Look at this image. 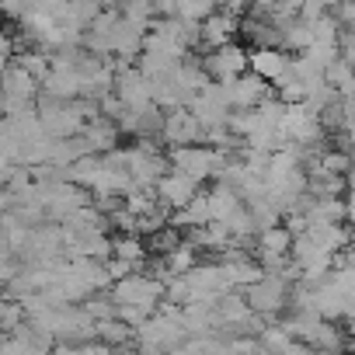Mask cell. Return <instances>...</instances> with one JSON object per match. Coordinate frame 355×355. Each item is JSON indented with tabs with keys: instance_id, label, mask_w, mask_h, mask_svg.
I'll use <instances>...</instances> for the list:
<instances>
[{
	"instance_id": "cell-8",
	"label": "cell",
	"mask_w": 355,
	"mask_h": 355,
	"mask_svg": "<svg viewBox=\"0 0 355 355\" xmlns=\"http://www.w3.org/2000/svg\"><path fill=\"white\" fill-rule=\"evenodd\" d=\"M189 112H192V119L202 125V129H213V125H223L227 122V115H230V105H227V98H223V87L220 84H206L202 91H196L192 98H189V105H185Z\"/></svg>"
},
{
	"instance_id": "cell-10",
	"label": "cell",
	"mask_w": 355,
	"mask_h": 355,
	"mask_svg": "<svg viewBox=\"0 0 355 355\" xmlns=\"http://www.w3.org/2000/svg\"><path fill=\"white\" fill-rule=\"evenodd\" d=\"M199 189H202V185H196L192 178H185V174H178V171H171V167H167V174L153 185V199L174 213V209H185V206L196 199V192H199Z\"/></svg>"
},
{
	"instance_id": "cell-5",
	"label": "cell",
	"mask_w": 355,
	"mask_h": 355,
	"mask_svg": "<svg viewBox=\"0 0 355 355\" xmlns=\"http://www.w3.org/2000/svg\"><path fill=\"white\" fill-rule=\"evenodd\" d=\"M178 279H182V286L189 293V303L192 300H216V296L230 293V282H227L220 261H206V265L199 261V265H192L185 275H178Z\"/></svg>"
},
{
	"instance_id": "cell-17",
	"label": "cell",
	"mask_w": 355,
	"mask_h": 355,
	"mask_svg": "<svg viewBox=\"0 0 355 355\" xmlns=\"http://www.w3.org/2000/svg\"><path fill=\"white\" fill-rule=\"evenodd\" d=\"M306 196H313V199H341V196H348V174L306 171Z\"/></svg>"
},
{
	"instance_id": "cell-26",
	"label": "cell",
	"mask_w": 355,
	"mask_h": 355,
	"mask_svg": "<svg viewBox=\"0 0 355 355\" xmlns=\"http://www.w3.org/2000/svg\"><path fill=\"white\" fill-rule=\"evenodd\" d=\"M11 60H15V42H11L8 32H0V70H4Z\"/></svg>"
},
{
	"instance_id": "cell-1",
	"label": "cell",
	"mask_w": 355,
	"mask_h": 355,
	"mask_svg": "<svg viewBox=\"0 0 355 355\" xmlns=\"http://www.w3.org/2000/svg\"><path fill=\"white\" fill-rule=\"evenodd\" d=\"M227 164V153L223 150H213L206 143H196V146H171L167 153V167L192 178L196 185H206V182H216L220 171Z\"/></svg>"
},
{
	"instance_id": "cell-19",
	"label": "cell",
	"mask_w": 355,
	"mask_h": 355,
	"mask_svg": "<svg viewBox=\"0 0 355 355\" xmlns=\"http://www.w3.org/2000/svg\"><path fill=\"white\" fill-rule=\"evenodd\" d=\"M112 258L129 261V265H132V272H139V268H143V261H146L143 237H139V234H115V237H112Z\"/></svg>"
},
{
	"instance_id": "cell-15",
	"label": "cell",
	"mask_w": 355,
	"mask_h": 355,
	"mask_svg": "<svg viewBox=\"0 0 355 355\" xmlns=\"http://www.w3.org/2000/svg\"><path fill=\"white\" fill-rule=\"evenodd\" d=\"M286 67H289V53H282V49H251L248 53V70L254 77H261L268 87L286 73Z\"/></svg>"
},
{
	"instance_id": "cell-18",
	"label": "cell",
	"mask_w": 355,
	"mask_h": 355,
	"mask_svg": "<svg viewBox=\"0 0 355 355\" xmlns=\"http://www.w3.org/2000/svg\"><path fill=\"white\" fill-rule=\"evenodd\" d=\"M241 206V196L234 189H227L223 182H213L206 189V209H209V223H223L234 209Z\"/></svg>"
},
{
	"instance_id": "cell-12",
	"label": "cell",
	"mask_w": 355,
	"mask_h": 355,
	"mask_svg": "<svg viewBox=\"0 0 355 355\" xmlns=\"http://www.w3.org/2000/svg\"><path fill=\"white\" fill-rule=\"evenodd\" d=\"M237 28H241V18L223 15V11H213L209 18L199 21V49L209 53V49H220V46L234 42L237 39Z\"/></svg>"
},
{
	"instance_id": "cell-23",
	"label": "cell",
	"mask_w": 355,
	"mask_h": 355,
	"mask_svg": "<svg viewBox=\"0 0 355 355\" xmlns=\"http://www.w3.org/2000/svg\"><path fill=\"white\" fill-rule=\"evenodd\" d=\"M21 320H25V310H21V303L0 293V334H11V331H15Z\"/></svg>"
},
{
	"instance_id": "cell-4",
	"label": "cell",
	"mask_w": 355,
	"mask_h": 355,
	"mask_svg": "<svg viewBox=\"0 0 355 355\" xmlns=\"http://www.w3.org/2000/svg\"><path fill=\"white\" fill-rule=\"evenodd\" d=\"M241 296H244V303H248L251 313H261L265 320H272L289 303V282L279 279L275 272H261V279H254L251 286H244Z\"/></svg>"
},
{
	"instance_id": "cell-13",
	"label": "cell",
	"mask_w": 355,
	"mask_h": 355,
	"mask_svg": "<svg viewBox=\"0 0 355 355\" xmlns=\"http://www.w3.org/2000/svg\"><path fill=\"white\" fill-rule=\"evenodd\" d=\"M143 35H146L143 25L125 21V18L119 15V21L112 25V63H115V67H119V63H132V60L139 56V49H143Z\"/></svg>"
},
{
	"instance_id": "cell-20",
	"label": "cell",
	"mask_w": 355,
	"mask_h": 355,
	"mask_svg": "<svg viewBox=\"0 0 355 355\" xmlns=\"http://www.w3.org/2000/svg\"><path fill=\"white\" fill-rule=\"evenodd\" d=\"M94 341H101V345H108V348L122 352V348L132 341V327H129L125 320H119V317L94 320Z\"/></svg>"
},
{
	"instance_id": "cell-2",
	"label": "cell",
	"mask_w": 355,
	"mask_h": 355,
	"mask_svg": "<svg viewBox=\"0 0 355 355\" xmlns=\"http://www.w3.org/2000/svg\"><path fill=\"white\" fill-rule=\"evenodd\" d=\"M105 293H108V300L115 306H143V310L153 313L157 303L164 300V282L153 279V275H146V272H129L125 279L112 282Z\"/></svg>"
},
{
	"instance_id": "cell-3",
	"label": "cell",
	"mask_w": 355,
	"mask_h": 355,
	"mask_svg": "<svg viewBox=\"0 0 355 355\" xmlns=\"http://www.w3.org/2000/svg\"><path fill=\"white\" fill-rule=\"evenodd\" d=\"M35 115H39V125H42L46 139H70L84 129V119L73 108V101H56L49 94H39L35 98Z\"/></svg>"
},
{
	"instance_id": "cell-21",
	"label": "cell",
	"mask_w": 355,
	"mask_h": 355,
	"mask_svg": "<svg viewBox=\"0 0 355 355\" xmlns=\"http://www.w3.org/2000/svg\"><path fill=\"white\" fill-rule=\"evenodd\" d=\"M199 258H202V254H199V251H196L189 241H182V244H178L174 251H167V254L160 258V265H164L167 279H174V275H185L192 265H199ZM167 279H164V282H167Z\"/></svg>"
},
{
	"instance_id": "cell-24",
	"label": "cell",
	"mask_w": 355,
	"mask_h": 355,
	"mask_svg": "<svg viewBox=\"0 0 355 355\" xmlns=\"http://www.w3.org/2000/svg\"><path fill=\"white\" fill-rule=\"evenodd\" d=\"M15 63L18 67H25L39 84H42V77L49 73V56L46 53H39V49H25V53H15Z\"/></svg>"
},
{
	"instance_id": "cell-16",
	"label": "cell",
	"mask_w": 355,
	"mask_h": 355,
	"mask_svg": "<svg viewBox=\"0 0 355 355\" xmlns=\"http://www.w3.org/2000/svg\"><path fill=\"white\" fill-rule=\"evenodd\" d=\"M303 234L324 251V254H338L348 248V223H306Z\"/></svg>"
},
{
	"instance_id": "cell-22",
	"label": "cell",
	"mask_w": 355,
	"mask_h": 355,
	"mask_svg": "<svg viewBox=\"0 0 355 355\" xmlns=\"http://www.w3.org/2000/svg\"><path fill=\"white\" fill-rule=\"evenodd\" d=\"M182 241H185V230H178L171 223L160 227V230H153V234H143V248H146L150 258H164L167 251H174Z\"/></svg>"
},
{
	"instance_id": "cell-6",
	"label": "cell",
	"mask_w": 355,
	"mask_h": 355,
	"mask_svg": "<svg viewBox=\"0 0 355 355\" xmlns=\"http://www.w3.org/2000/svg\"><path fill=\"white\" fill-rule=\"evenodd\" d=\"M112 94H115V101H119L122 108H129V112L150 108V84H146V77H143L132 63H119V67H115V73H112Z\"/></svg>"
},
{
	"instance_id": "cell-7",
	"label": "cell",
	"mask_w": 355,
	"mask_h": 355,
	"mask_svg": "<svg viewBox=\"0 0 355 355\" xmlns=\"http://www.w3.org/2000/svg\"><path fill=\"white\" fill-rule=\"evenodd\" d=\"M202 70L213 84H227L241 73H248V49L237 46V42H227L220 49H209L202 53Z\"/></svg>"
},
{
	"instance_id": "cell-27",
	"label": "cell",
	"mask_w": 355,
	"mask_h": 355,
	"mask_svg": "<svg viewBox=\"0 0 355 355\" xmlns=\"http://www.w3.org/2000/svg\"><path fill=\"white\" fill-rule=\"evenodd\" d=\"M248 4H251V0H220V8H216V11H223V15H234V18H241V15L248 11Z\"/></svg>"
},
{
	"instance_id": "cell-11",
	"label": "cell",
	"mask_w": 355,
	"mask_h": 355,
	"mask_svg": "<svg viewBox=\"0 0 355 355\" xmlns=\"http://www.w3.org/2000/svg\"><path fill=\"white\" fill-rule=\"evenodd\" d=\"M220 87H223V98H227L230 112L254 108L261 98H268V94H272V91H268V84H265L261 77H254L251 70H248V73H241V77H234V80H227V84H220Z\"/></svg>"
},
{
	"instance_id": "cell-14",
	"label": "cell",
	"mask_w": 355,
	"mask_h": 355,
	"mask_svg": "<svg viewBox=\"0 0 355 355\" xmlns=\"http://www.w3.org/2000/svg\"><path fill=\"white\" fill-rule=\"evenodd\" d=\"M80 139L87 143V153L101 157V153H108V150H115V146L122 143V132H119V125H115V122H108V119H101V115H98V119L84 122Z\"/></svg>"
},
{
	"instance_id": "cell-9",
	"label": "cell",
	"mask_w": 355,
	"mask_h": 355,
	"mask_svg": "<svg viewBox=\"0 0 355 355\" xmlns=\"http://www.w3.org/2000/svg\"><path fill=\"white\" fill-rule=\"evenodd\" d=\"M157 143H164V146H196V143H202V125L192 119L189 108H171V112H164Z\"/></svg>"
},
{
	"instance_id": "cell-25",
	"label": "cell",
	"mask_w": 355,
	"mask_h": 355,
	"mask_svg": "<svg viewBox=\"0 0 355 355\" xmlns=\"http://www.w3.org/2000/svg\"><path fill=\"white\" fill-rule=\"evenodd\" d=\"M327 15L338 21V28H352V21H355V4H352V0H338Z\"/></svg>"
}]
</instances>
